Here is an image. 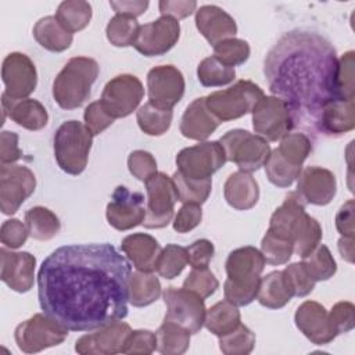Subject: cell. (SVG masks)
Here are the masks:
<instances>
[{"instance_id":"e7e4bbea","label":"cell","mask_w":355,"mask_h":355,"mask_svg":"<svg viewBox=\"0 0 355 355\" xmlns=\"http://www.w3.org/2000/svg\"><path fill=\"white\" fill-rule=\"evenodd\" d=\"M110 6L115 10L116 14L136 18L147 10L148 1L147 0H128V1L121 0V1H110Z\"/></svg>"},{"instance_id":"cb8c5ba5","label":"cell","mask_w":355,"mask_h":355,"mask_svg":"<svg viewBox=\"0 0 355 355\" xmlns=\"http://www.w3.org/2000/svg\"><path fill=\"white\" fill-rule=\"evenodd\" d=\"M1 107L3 116L8 115L17 125L28 130H40L47 125L49 114L42 103L33 98H21L15 100L1 94Z\"/></svg>"},{"instance_id":"db71d44e","label":"cell","mask_w":355,"mask_h":355,"mask_svg":"<svg viewBox=\"0 0 355 355\" xmlns=\"http://www.w3.org/2000/svg\"><path fill=\"white\" fill-rule=\"evenodd\" d=\"M157 349V334L150 330L129 333L122 354H153Z\"/></svg>"},{"instance_id":"277c9868","label":"cell","mask_w":355,"mask_h":355,"mask_svg":"<svg viewBox=\"0 0 355 355\" xmlns=\"http://www.w3.org/2000/svg\"><path fill=\"white\" fill-rule=\"evenodd\" d=\"M98 75V64L89 57H73L60 71L53 83V97L64 110L80 107L90 96Z\"/></svg>"},{"instance_id":"60d3db41","label":"cell","mask_w":355,"mask_h":355,"mask_svg":"<svg viewBox=\"0 0 355 355\" xmlns=\"http://www.w3.org/2000/svg\"><path fill=\"white\" fill-rule=\"evenodd\" d=\"M263 166L269 182L277 187H290L300 176L302 169V166L293 165L283 158L277 148L270 151V155Z\"/></svg>"},{"instance_id":"681fc988","label":"cell","mask_w":355,"mask_h":355,"mask_svg":"<svg viewBox=\"0 0 355 355\" xmlns=\"http://www.w3.org/2000/svg\"><path fill=\"white\" fill-rule=\"evenodd\" d=\"M354 51L349 50L338 58L336 73V92L337 100L355 98L354 87Z\"/></svg>"},{"instance_id":"603a6c76","label":"cell","mask_w":355,"mask_h":355,"mask_svg":"<svg viewBox=\"0 0 355 355\" xmlns=\"http://www.w3.org/2000/svg\"><path fill=\"white\" fill-rule=\"evenodd\" d=\"M196 25L200 33L212 46L225 39L234 37L237 33V25L233 17L214 4L201 6L196 11Z\"/></svg>"},{"instance_id":"4dcf8cb0","label":"cell","mask_w":355,"mask_h":355,"mask_svg":"<svg viewBox=\"0 0 355 355\" xmlns=\"http://www.w3.org/2000/svg\"><path fill=\"white\" fill-rule=\"evenodd\" d=\"M293 297L294 295L283 276V270H273L261 277L257 300L262 306L279 309L283 308Z\"/></svg>"},{"instance_id":"2e32d148","label":"cell","mask_w":355,"mask_h":355,"mask_svg":"<svg viewBox=\"0 0 355 355\" xmlns=\"http://www.w3.org/2000/svg\"><path fill=\"white\" fill-rule=\"evenodd\" d=\"M150 103L159 108L172 110L184 94L183 73L173 65H158L147 75Z\"/></svg>"},{"instance_id":"74e56055","label":"cell","mask_w":355,"mask_h":355,"mask_svg":"<svg viewBox=\"0 0 355 355\" xmlns=\"http://www.w3.org/2000/svg\"><path fill=\"white\" fill-rule=\"evenodd\" d=\"M172 116V110L159 108L150 101L141 105L136 114V119L140 129L150 136L164 135L171 126Z\"/></svg>"},{"instance_id":"8992f818","label":"cell","mask_w":355,"mask_h":355,"mask_svg":"<svg viewBox=\"0 0 355 355\" xmlns=\"http://www.w3.org/2000/svg\"><path fill=\"white\" fill-rule=\"evenodd\" d=\"M262 89L251 80H239L225 90H218L205 97L207 108L219 121L237 119L252 112L257 103L263 97Z\"/></svg>"},{"instance_id":"91938a15","label":"cell","mask_w":355,"mask_h":355,"mask_svg":"<svg viewBox=\"0 0 355 355\" xmlns=\"http://www.w3.org/2000/svg\"><path fill=\"white\" fill-rule=\"evenodd\" d=\"M186 250H187V261L193 269L208 268L209 261L212 259L215 252L214 244L207 239L196 240Z\"/></svg>"},{"instance_id":"816d5d0a","label":"cell","mask_w":355,"mask_h":355,"mask_svg":"<svg viewBox=\"0 0 355 355\" xmlns=\"http://www.w3.org/2000/svg\"><path fill=\"white\" fill-rule=\"evenodd\" d=\"M219 287V282L215 275L208 269H193L183 282V288L194 291L201 298H208Z\"/></svg>"},{"instance_id":"94428289","label":"cell","mask_w":355,"mask_h":355,"mask_svg":"<svg viewBox=\"0 0 355 355\" xmlns=\"http://www.w3.org/2000/svg\"><path fill=\"white\" fill-rule=\"evenodd\" d=\"M22 157L18 147V135L15 132L3 130L0 135V161L1 165L14 164Z\"/></svg>"},{"instance_id":"f5cc1de1","label":"cell","mask_w":355,"mask_h":355,"mask_svg":"<svg viewBox=\"0 0 355 355\" xmlns=\"http://www.w3.org/2000/svg\"><path fill=\"white\" fill-rule=\"evenodd\" d=\"M129 172L139 180L146 182L157 172V161L151 153L144 150H135L128 157Z\"/></svg>"},{"instance_id":"30bf717a","label":"cell","mask_w":355,"mask_h":355,"mask_svg":"<svg viewBox=\"0 0 355 355\" xmlns=\"http://www.w3.org/2000/svg\"><path fill=\"white\" fill-rule=\"evenodd\" d=\"M147 207L141 225L147 229L165 227L173 218V207L178 198L172 178L162 172H155L146 182Z\"/></svg>"},{"instance_id":"b9f144b4","label":"cell","mask_w":355,"mask_h":355,"mask_svg":"<svg viewBox=\"0 0 355 355\" xmlns=\"http://www.w3.org/2000/svg\"><path fill=\"white\" fill-rule=\"evenodd\" d=\"M139 29L140 25L136 21V18L115 14V17L110 19L105 33L108 42L115 47H128L135 44L139 35Z\"/></svg>"},{"instance_id":"7c38bea8","label":"cell","mask_w":355,"mask_h":355,"mask_svg":"<svg viewBox=\"0 0 355 355\" xmlns=\"http://www.w3.org/2000/svg\"><path fill=\"white\" fill-rule=\"evenodd\" d=\"M164 301L166 305L164 320L178 323L191 334L201 330L207 315L204 298L186 288L168 287L164 291Z\"/></svg>"},{"instance_id":"8d00e7d4","label":"cell","mask_w":355,"mask_h":355,"mask_svg":"<svg viewBox=\"0 0 355 355\" xmlns=\"http://www.w3.org/2000/svg\"><path fill=\"white\" fill-rule=\"evenodd\" d=\"M55 18L71 33L82 31L92 19V6L83 0L62 1L57 8Z\"/></svg>"},{"instance_id":"bcb514c9","label":"cell","mask_w":355,"mask_h":355,"mask_svg":"<svg viewBox=\"0 0 355 355\" xmlns=\"http://www.w3.org/2000/svg\"><path fill=\"white\" fill-rule=\"evenodd\" d=\"M261 252L269 265H283L288 262L294 252V244L291 240L283 239L266 230L261 241Z\"/></svg>"},{"instance_id":"f1b7e54d","label":"cell","mask_w":355,"mask_h":355,"mask_svg":"<svg viewBox=\"0 0 355 355\" xmlns=\"http://www.w3.org/2000/svg\"><path fill=\"white\" fill-rule=\"evenodd\" d=\"M305 204L306 202L297 191H291L270 216L268 230L279 237L293 241V232L298 219L305 214Z\"/></svg>"},{"instance_id":"836d02e7","label":"cell","mask_w":355,"mask_h":355,"mask_svg":"<svg viewBox=\"0 0 355 355\" xmlns=\"http://www.w3.org/2000/svg\"><path fill=\"white\" fill-rule=\"evenodd\" d=\"M25 225L29 236L35 240L46 241L58 234L61 223L58 216L44 207H33L25 212Z\"/></svg>"},{"instance_id":"03108f58","label":"cell","mask_w":355,"mask_h":355,"mask_svg":"<svg viewBox=\"0 0 355 355\" xmlns=\"http://www.w3.org/2000/svg\"><path fill=\"white\" fill-rule=\"evenodd\" d=\"M338 251L345 261L354 262V237H341L338 240Z\"/></svg>"},{"instance_id":"e575fe53","label":"cell","mask_w":355,"mask_h":355,"mask_svg":"<svg viewBox=\"0 0 355 355\" xmlns=\"http://www.w3.org/2000/svg\"><path fill=\"white\" fill-rule=\"evenodd\" d=\"M157 351L164 355L184 354L190 345V331L178 323L164 320L157 330Z\"/></svg>"},{"instance_id":"680465c9","label":"cell","mask_w":355,"mask_h":355,"mask_svg":"<svg viewBox=\"0 0 355 355\" xmlns=\"http://www.w3.org/2000/svg\"><path fill=\"white\" fill-rule=\"evenodd\" d=\"M202 219V209L200 204H183V207L178 211L173 229L178 233H187L197 227Z\"/></svg>"},{"instance_id":"6f0895ef","label":"cell","mask_w":355,"mask_h":355,"mask_svg":"<svg viewBox=\"0 0 355 355\" xmlns=\"http://www.w3.org/2000/svg\"><path fill=\"white\" fill-rule=\"evenodd\" d=\"M29 236L28 227L18 219H8L3 222L0 230L1 243L8 248H19L25 244Z\"/></svg>"},{"instance_id":"5bb4252c","label":"cell","mask_w":355,"mask_h":355,"mask_svg":"<svg viewBox=\"0 0 355 355\" xmlns=\"http://www.w3.org/2000/svg\"><path fill=\"white\" fill-rule=\"evenodd\" d=\"M36 187L33 172L24 165H1L0 208L4 215H12Z\"/></svg>"},{"instance_id":"3957f363","label":"cell","mask_w":355,"mask_h":355,"mask_svg":"<svg viewBox=\"0 0 355 355\" xmlns=\"http://www.w3.org/2000/svg\"><path fill=\"white\" fill-rule=\"evenodd\" d=\"M265 263L262 252L255 247L247 245L233 250L225 265L227 273L223 284L225 298L237 306L251 304L257 298Z\"/></svg>"},{"instance_id":"f546056e","label":"cell","mask_w":355,"mask_h":355,"mask_svg":"<svg viewBox=\"0 0 355 355\" xmlns=\"http://www.w3.org/2000/svg\"><path fill=\"white\" fill-rule=\"evenodd\" d=\"M33 37L42 47L53 53H61L67 50L73 40L72 33L64 29L53 15L43 17L35 24Z\"/></svg>"},{"instance_id":"ab89813d","label":"cell","mask_w":355,"mask_h":355,"mask_svg":"<svg viewBox=\"0 0 355 355\" xmlns=\"http://www.w3.org/2000/svg\"><path fill=\"white\" fill-rule=\"evenodd\" d=\"M236 71L233 67L225 65L215 55L204 58L197 68V78L205 87L225 86L233 82Z\"/></svg>"},{"instance_id":"d590c367","label":"cell","mask_w":355,"mask_h":355,"mask_svg":"<svg viewBox=\"0 0 355 355\" xmlns=\"http://www.w3.org/2000/svg\"><path fill=\"white\" fill-rule=\"evenodd\" d=\"M320 239L322 227L319 222L305 212L298 219L293 232L294 252L301 258H305L320 244Z\"/></svg>"},{"instance_id":"9a60e30c","label":"cell","mask_w":355,"mask_h":355,"mask_svg":"<svg viewBox=\"0 0 355 355\" xmlns=\"http://www.w3.org/2000/svg\"><path fill=\"white\" fill-rule=\"evenodd\" d=\"M180 25L172 17H159L158 19L140 25L135 49L146 55L155 57L168 53L179 40Z\"/></svg>"},{"instance_id":"11a10c76","label":"cell","mask_w":355,"mask_h":355,"mask_svg":"<svg viewBox=\"0 0 355 355\" xmlns=\"http://www.w3.org/2000/svg\"><path fill=\"white\" fill-rule=\"evenodd\" d=\"M85 118V125L89 128V130L93 133V136L100 135L104 132L112 122L115 121L101 105L100 100L90 103L83 114Z\"/></svg>"},{"instance_id":"6125c7cd","label":"cell","mask_w":355,"mask_h":355,"mask_svg":"<svg viewBox=\"0 0 355 355\" xmlns=\"http://www.w3.org/2000/svg\"><path fill=\"white\" fill-rule=\"evenodd\" d=\"M159 12L165 17H172L175 19H182L189 15H191L196 11L197 3L194 0H178V1H171V0H162L158 4Z\"/></svg>"},{"instance_id":"4316f807","label":"cell","mask_w":355,"mask_h":355,"mask_svg":"<svg viewBox=\"0 0 355 355\" xmlns=\"http://www.w3.org/2000/svg\"><path fill=\"white\" fill-rule=\"evenodd\" d=\"M219 121L207 108L205 97L196 98L186 108L180 121V133L191 140L208 139L219 126Z\"/></svg>"},{"instance_id":"ffe728a7","label":"cell","mask_w":355,"mask_h":355,"mask_svg":"<svg viewBox=\"0 0 355 355\" xmlns=\"http://www.w3.org/2000/svg\"><path fill=\"white\" fill-rule=\"evenodd\" d=\"M294 322L298 330L316 345L329 344L338 336L330 322L329 312L316 301L302 302L294 315Z\"/></svg>"},{"instance_id":"1f68e13d","label":"cell","mask_w":355,"mask_h":355,"mask_svg":"<svg viewBox=\"0 0 355 355\" xmlns=\"http://www.w3.org/2000/svg\"><path fill=\"white\" fill-rule=\"evenodd\" d=\"M240 320L241 316L237 305L225 298L207 311L204 324L212 334L220 337L233 331L241 323Z\"/></svg>"},{"instance_id":"f35d334b","label":"cell","mask_w":355,"mask_h":355,"mask_svg":"<svg viewBox=\"0 0 355 355\" xmlns=\"http://www.w3.org/2000/svg\"><path fill=\"white\" fill-rule=\"evenodd\" d=\"M173 184L176 187L178 198L183 204H202L207 201L211 189H212V182L211 179L205 180H197L187 178L182 175L179 171H176L172 175Z\"/></svg>"},{"instance_id":"c3c4849f","label":"cell","mask_w":355,"mask_h":355,"mask_svg":"<svg viewBox=\"0 0 355 355\" xmlns=\"http://www.w3.org/2000/svg\"><path fill=\"white\" fill-rule=\"evenodd\" d=\"M215 57L225 65L236 67L244 64L250 57V46L245 40L237 37L225 39L214 46Z\"/></svg>"},{"instance_id":"f6af8a7d","label":"cell","mask_w":355,"mask_h":355,"mask_svg":"<svg viewBox=\"0 0 355 355\" xmlns=\"http://www.w3.org/2000/svg\"><path fill=\"white\" fill-rule=\"evenodd\" d=\"M255 334L244 324L219 337V348L225 355H247L254 349Z\"/></svg>"},{"instance_id":"44dd1931","label":"cell","mask_w":355,"mask_h":355,"mask_svg":"<svg viewBox=\"0 0 355 355\" xmlns=\"http://www.w3.org/2000/svg\"><path fill=\"white\" fill-rule=\"evenodd\" d=\"M1 255V280L17 293H26L33 287L36 258L29 252H12L4 247Z\"/></svg>"},{"instance_id":"8fae6325","label":"cell","mask_w":355,"mask_h":355,"mask_svg":"<svg viewBox=\"0 0 355 355\" xmlns=\"http://www.w3.org/2000/svg\"><path fill=\"white\" fill-rule=\"evenodd\" d=\"M226 161L225 151L219 141H202L180 150L176 155L178 171L197 180L211 179Z\"/></svg>"},{"instance_id":"be15d7a7","label":"cell","mask_w":355,"mask_h":355,"mask_svg":"<svg viewBox=\"0 0 355 355\" xmlns=\"http://www.w3.org/2000/svg\"><path fill=\"white\" fill-rule=\"evenodd\" d=\"M336 227L343 237H354V200H348L336 215Z\"/></svg>"},{"instance_id":"7bdbcfd3","label":"cell","mask_w":355,"mask_h":355,"mask_svg":"<svg viewBox=\"0 0 355 355\" xmlns=\"http://www.w3.org/2000/svg\"><path fill=\"white\" fill-rule=\"evenodd\" d=\"M302 263L315 282L329 280L337 270L336 261L324 244H319L309 255L302 258Z\"/></svg>"},{"instance_id":"f907efd6","label":"cell","mask_w":355,"mask_h":355,"mask_svg":"<svg viewBox=\"0 0 355 355\" xmlns=\"http://www.w3.org/2000/svg\"><path fill=\"white\" fill-rule=\"evenodd\" d=\"M283 276L294 297H305L315 288V280L309 276L302 262H295L284 268Z\"/></svg>"},{"instance_id":"d6a6232c","label":"cell","mask_w":355,"mask_h":355,"mask_svg":"<svg viewBox=\"0 0 355 355\" xmlns=\"http://www.w3.org/2000/svg\"><path fill=\"white\" fill-rule=\"evenodd\" d=\"M161 295V283L151 272H135L129 277V302L141 308L153 304Z\"/></svg>"},{"instance_id":"5b68a950","label":"cell","mask_w":355,"mask_h":355,"mask_svg":"<svg viewBox=\"0 0 355 355\" xmlns=\"http://www.w3.org/2000/svg\"><path fill=\"white\" fill-rule=\"evenodd\" d=\"M93 133L79 121L64 122L54 135V157L58 166L69 173L79 175L87 165Z\"/></svg>"},{"instance_id":"d6986e66","label":"cell","mask_w":355,"mask_h":355,"mask_svg":"<svg viewBox=\"0 0 355 355\" xmlns=\"http://www.w3.org/2000/svg\"><path fill=\"white\" fill-rule=\"evenodd\" d=\"M1 78L6 94L11 98H26L37 83V73L32 60L22 53H10L1 67Z\"/></svg>"},{"instance_id":"52a82bcc","label":"cell","mask_w":355,"mask_h":355,"mask_svg":"<svg viewBox=\"0 0 355 355\" xmlns=\"http://www.w3.org/2000/svg\"><path fill=\"white\" fill-rule=\"evenodd\" d=\"M226 159L234 162L243 172H254L263 166L270 155L268 141L244 129H233L219 139Z\"/></svg>"},{"instance_id":"ac0fdd59","label":"cell","mask_w":355,"mask_h":355,"mask_svg":"<svg viewBox=\"0 0 355 355\" xmlns=\"http://www.w3.org/2000/svg\"><path fill=\"white\" fill-rule=\"evenodd\" d=\"M130 331L132 329L126 322L115 320L78 338L75 343V351L80 355L119 354L122 352Z\"/></svg>"},{"instance_id":"7dc6e473","label":"cell","mask_w":355,"mask_h":355,"mask_svg":"<svg viewBox=\"0 0 355 355\" xmlns=\"http://www.w3.org/2000/svg\"><path fill=\"white\" fill-rule=\"evenodd\" d=\"M277 150L290 164L302 166L312 150V143L304 133H287L280 139Z\"/></svg>"},{"instance_id":"e0dca14e","label":"cell","mask_w":355,"mask_h":355,"mask_svg":"<svg viewBox=\"0 0 355 355\" xmlns=\"http://www.w3.org/2000/svg\"><path fill=\"white\" fill-rule=\"evenodd\" d=\"M105 216L112 227L122 232L141 225L146 216L143 194L118 186L107 205Z\"/></svg>"},{"instance_id":"ba28073f","label":"cell","mask_w":355,"mask_h":355,"mask_svg":"<svg viewBox=\"0 0 355 355\" xmlns=\"http://www.w3.org/2000/svg\"><path fill=\"white\" fill-rule=\"evenodd\" d=\"M291 107L275 96H263L252 110V128L266 141H277L295 126Z\"/></svg>"},{"instance_id":"9c48e42d","label":"cell","mask_w":355,"mask_h":355,"mask_svg":"<svg viewBox=\"0 0 355 355\" xmlns=\"http://www.w3.org/2000/svg\"><path fill=\"white\" fill-rule=\"evenodd\" d=\"M67 336L68 329L46 313H35L32 318L18 324L14 333L18 348L26 354H35L60 345Z\"/></svg>"},{"instance_id":"6da1fadb","label":"cell","mask_w":355,"mask_h":355,"mask_svg":"<svg viewBox=\"0 0 355 355\" xmlns=\"http://www.w3.org/2000/svg\"><path fill=\"white\" fill-rule=\"evenodd\" d=\"M132 266L110 243L69 244L37 272L42 311L71 331H92L128 315Z\"/></svg>"},{"instance_id":"484cf974","label":"cell","mask_w":355,"mask_h":355,"mask_svg":"<svg viewBox=\"0 0 355 355\" xmlns=\"http://www.w3.org/2000/svg\"><path fill=\"white\" fill-rule=\"evenodd\" d=\"M121 250L137 270L153 272L155 270L162 248L153 236L146 233H133L122 240Z\"/></svg>"},{"instance_id":"d4e9b609","label":"cell","mask_w":355,"mask_h":355,"mask_svg":"<svg viewBox=\"0 0 355 355\" xmlns=\"http://www.w3.org/2000/svg\"><path fill=\"white\" fill-rule=\"evenodd\" d=\"M318 129L330 136H340L355 128V98L333 100L319 114Z\"/></svg>"},{"instance_id":"ee69618b","label":"cell","mask_w":355,"mask_h":355,"mask_svg":"<svg viewBox=\"0 0 355 355\" xmlns=\"http://www.w3.org/2000/svg\"><path fill=\"white\" fill-rule=\"evenodd\" d=\"M187 263V250L178 244H168L161 250L155 270L159 276L171 280L178 277Z\"/></svg>"},{"instance_id":"7a4b0ae2","label":"cell","mask_w":355,"mask_h":355,"mask_svg":"<svg viewBox=\"0 0 355 355\" xmlns=\"http://www.w3.org/2000/svg\"><path fill=\"white\" fill-rule=\"evenodd\" d=\"M338 58L331 43L316 32L295 29L284 33L265 57L269 90L284 100L295 118H312L337 100Z\"/></svg>"},{"instance_id":"7402d4cb","label":"cell","mask_w":355,"mask_h":355,"mask_svg":"<svg viewBox=\"0 0 355 355\" xmlns=\"http://www.w3.org/2000/svg\"><path fill=\"white\" fill-rule=\"evenodd\" d=\"M297 193L305 202L327 205L337 191L336 176L331 171L320 166H308L300 173Z\"/></svg>"},{"instance_id":"83f0119b","label":"cell","mask_w":355,"mask_h":355,"mask_svg":"<svg viewBox=\"0 0 355 355\" xmlns=\"http://www.w3.org/2000/svg\"><path fill=\"white\" fill-rule=\"evenodd\" d=\"M223 194L226 202L240 211L252 208L259 198V187L257 180L248 172L237 171L225 182Z\"/></svg>"},{"instance_id":"9f6ffc18","label":"cell","mask_w":355,"mask_h":355,"mask_svg":"<svg viewBox=\"0 0 355 355\" xmlns=\"http://www.w3.org/2000/svg\"><path fill=\"white\" fill-rule=\"evenodd\" d=\"M354 312H355V306L348 301H341L333 305L329 313V318L337 334L348 333L354 329L355 326Z\"/></svg>"},{"instance_id":"4fadbf2b","label":"cell","mask_w":355,"mask_h":355,"mask_svg":"<svg viewBox=\"0 0 355 355\" xmlns=\"http://www.w3.org/2000/svg\"><path fill=\"white\" fill-rule=\"evenodd\" d=\"M144 89L139 78L123 73L112 78L103 90L100 103L104 110L114 118L130 115L143 100Z\"/></svg>"}]
</instances>
